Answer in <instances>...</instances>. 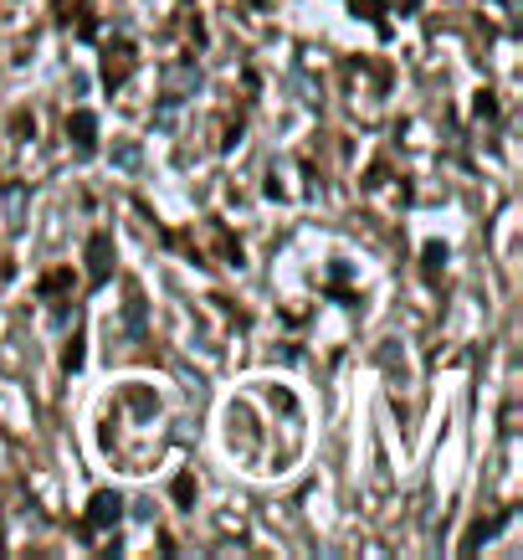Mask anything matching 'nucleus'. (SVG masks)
<instances>
[{
    "label": "nucleus",
    "mask_w": 523,
    "mask_h": 560,
    "mask_svg": "<svg viewBox=\"0 0 523 560\" xmlns=\"http://www.w3.org/2000/svg\"><path fill=\"white\" fill-rule=\"evenodd\" d=\"M87 272H93V283H108V272H114V247H108V237H93V247H87Z\"/></svg>",
    "instance_id": "nucleus-1"
},
{
    "label": "nucleus",
    "mask_w": 523,
    "mask_h": 560,
    "mask_svg": "<svg viewBox=\"0 0 523 560\" xmlns=\"http://www.w3.org/2000/svg\"><path fill=\"white\" fill-rule=\"evenodd\" d=\"M123 514V499L119 493H98V499H93V510H87V525H114V520H119Z\"/></svg>",
    "instance_id": "nucleus-2"
},
{
    "label": "nucleus",
    "mask_w": 523,
    "mask_h": 560,
    "mask_svg": "<svg viewBox=\"0 0 523 560\" xmlns=\"http://www.w3.org/2000/svg\"><path fill=\"white\" fill-rule=\"evenodd\" d=\"M93 135H98V129H93V119H87V114H78V119H72V139H78V144H93Z\"/></svg>",
    "instance_id": "nucleus-3"
},
{
    "label": "nucleus",
    "mask_w": 523,
    "mask_h": 560,
    "mask_svg": "<svg viewBox=\"0 0 523 560\" xmlns=\"http://www.w3.org/2000/svg\"><path fill=\"white\" fill-rule=\"evenodd\" d=\"M78 365H83V340L68 345V371H78Z\"/></svg>",
    "instance_id": "nucleus-4"
}]
</instances>
